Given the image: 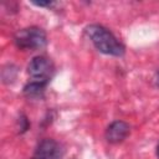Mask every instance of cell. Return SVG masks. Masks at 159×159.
Instances as JSON below:
<instances>
[{
  "label": "cell",
  "mask_w": 159,
  "mask_h": 159,
  "mask_svg": "<svg viewBox=\"0 0 159 159\" xmlns=\"http://www.w3.org/2000/svg\"><path fill=\"white\" fill-rule=\"evenodd\" d=\"M84 32L99 52L116 57H120L124 55V45L104 26L98 24H91L86 26Z\"/></svg>",
  "instance_id": "obj_1"
},
{
  "label": "cell",
  "mask_w": 159,
  "mask_h": 159,
  "mask_svg": "<svg viewBox=\"0 0 159 159\" xmlns=\"http://www.w3.org/2000/svg\"><path fill=\"white\" fill-rule=\"evenodd\" d=\"M15 45L21 50H42L47 45V35L46 32L37 26L24 27L14 35Z\"/></svg>",
  "instance_id": "obj_2"
},
{
  "label": "cell",
  "mask_w": 159,
  "mask_h": 159,
  "mask_svg": "<svg viewBox=\"0 0 159 159\" xmlns=\"http://www.w3.org/2000/svg\"><path fill=\"white\" fill-rule=\"evenodd\" d=\"M53 63L50 58L45 56L34 57L27 65V73L32 81H39L48 83L53 75Z\"/></svg>",
  "instance_id": "obj_3"
},
{
  "label": "cell",
  "mask_w": 159,
  "mask_h": 159,
  "mask_svg": "<svg viewBox=\"0 0 159 159\" xmlns=\"http://www.w3.org/2000/svg\"><path fill=\"white\" fill-rule=\"evenodd\" d=\"M63 147L58 142L46 138L37 144L31 159H61L63 157Z\"/></svg>",
  "instance_id": "obj_4"
},
{
  "label": "cell",
  "mask_w": 159,
  "mask_h": 159,
  "mask_svg": "<svg viewBox=\"0 0 159 159\" xmlns=\"http://www.w3.org/2000/svg\"><path fill=\"white\" fill-rule=\"evenodd\" d=\"M130 132V127L124 120H114L106 129V139L108 143L118 144L123 142Z\"/></svg>",
  "instance_id": "obj_5"
},
{
  "label": "cell",
  "mask_w": 159,
  "mask_h": 159,
  "mask_svg": "<svg viewBox=\"0 0 159 159\" xmlns=\"http://www.w3.org/2000/svg\"><path fill=\"white\" fill-rule=\"evenodd\" d=\"M46 86L47 83L39 82V81H31L24 86L22 93L29 99H42L45 96Z\"/></svg>",
  "instance_id": "obj_6"
},
{
  "label": "cell",
  "mask_w": 159,
  "mask_h": 159,
  "mask_svg": "<svg viewBox=\"0 0 159 159\" xmlns=\"http://www.w3.org/2000/svg\"><path fill=\"white\" fill-rule=\"evenodd\" d=\"M17 124H19V133L20 134H22V133H25L27 129H29V127H30V123H29V119H27V117L25 116V114H20V117H19V119H17Z\"/></svg>",
  "instance_id": "obj_7"
},
{
  "label": "cell",
  "mask_w": 159,
  "mask_h": 159,
  "mask_svg": "<svg viewBox=\"0 0 159 159\" xmlns=\"http://www.w3.org/2000/svg\"><path fill=\"white\" fill-rule=\"evenodd\" d=\"M34 4L37 5V6H51V5H53L52 1H34Z\"/></svg>",
  "instance_id": "obj_8"
},
{
  "label": "cell",
  "mask_w": 159,
  "mask_h": 159,
  "mask_svg": "<svg viewBox=\"0 0 159 159\" xmlns=\"http://www.w3.org/2000/svg\"><path fill=\"white\" fill-rule=\"evenodd\" d=\"M155 84H157V87H159V70L155 73Z\"/></svg>",
  "instance_id": "obj_9"
},
{
  "label": "cell",
  "mask_w": 159,
  "mask_h": 159,
  "mask_svg": "<svg viewBox=\"0 0 159 159\" xmlns=\"http://www.w3.org/2000/svg\"><path fill=\"white\" fill-rule=\"evenodd\" d=\"M157 157L159 158V143H158V145H157Z\"/></svg>",
  "instance_id": "obj_10"
}]
</instances>
